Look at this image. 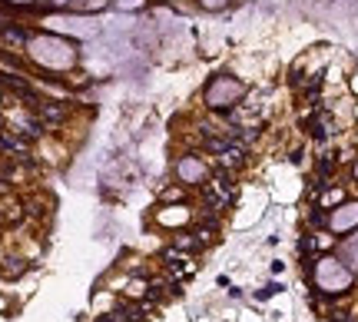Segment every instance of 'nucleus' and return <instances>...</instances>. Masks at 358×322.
I'll list each match as a JSON object with an SVG mask.
<instances>
[{
    "instance_id": "1",
    "label": "nucleus",
    "mask_w": 358,
    "mask_h": 322,
    "mask_svg": "<svg viewBox=\"0 0 358 322\" xmlns=\"http://www.w3.org/2000/svg\"><path fill=\"white\" fill-rule=\"evenodd\" d=\"M245 96V83H239L236 76H212L206 87V103L212 107V110H219V114H226L229 107H236L239 100Z\"/></svg>"
},
{
    "instance_id": "2",
    "label": "nucleus",
    "mask_w": 358,
    "mask_h": 322,
    "mask_svg": "<svg viewBox=\"0 0 358 322\" xmlns=\"http://www.w3.org/2000/svg\"><path fill=\"white\" fill-rule=\"evenodd\" d=\"M30 50H34V57H37L40 63L57 67V70L70 67L76 60V47H70L67 40H57V37H37L30 43Z\"/></svg>"
},
{
    "instance_id": "3",
    "label": "nucleus",
    "mask_w": 358,
    "mask_h": 322,
    "mask_svg": "<svg viewBox=\"0 0 358 322\" xmlns=\"http://www.w3.org/2000/svg\"><path fill=\"white\" fill-rule=\"evenodd\" d=\"M348 269H342L335 259H322L319 263V283L325 292H345L348 289Z\"/></svg>"
},
{
    "instance_id": "4",
    "label": "nucleus",
    "mask_w": 358,
    "mask_h": 322,
    "mask_svg": "<svg viewBox=\"0 0 358 322\" xmlns=\"http://www.w3.org/2000/svg\"><path fill=\"white\" fill-rule=\"evenodd\" d=\"M176 170H179V180L189 183V186H196V183H203V180H206V163H203L199 156H183Z\"/></svg>"
},
{
    "instance_id": "5",
    "label": "nucleus",
    "mask_w": 358,
    "mask_h": 322,
    "mask_svg": "<svg viewBox=\"0 0 358 322\" xmlns=\"http://www.w3.org/2000/svg\"><path fill=\"white\" fill-rule=\"evenodd\" d=\"M355 223H358V203H345V206H339L328 216V226L332 229H348Z\"/></svg>"
},
{
    "instance_id": "6",
    "label": "nucleus",
    "mask_w": 358,
    "mask_h": 322,
    "mask_svg": "<svg viewBox=\"0 0 358 322\" xmlns=\"http://www.w3.org/2000/svg\"><path fill=\"white\" fill-rule=\"evenodd\" d=\"M120 322H146L143 319V309H133V305H120Z\"/></svg>"
},
{
    "instance_id": "7",
    "label": "nucleus",
    "mask_w": 358,
    "mask_h": 322,
    "mask_svg": "<svg viewBox=\"0 0 358 322\" xmlns=\"http://www.w3.org/2000/svg\"><path fill=\"white\" fill-rule=\"evenodd\" d=\"M40 114L47 116V120H63V110H60V107H54V103H40Z\"/></svg>"
},
{
    "instance_id": "8",
    "label": "nucleus",
    "mask_w": 358,
    "mask_h": 322,
    "mask_svg": "<svg viewBox=\"0 0 358 322\" xmlns=\"http://www.w3.org/2000/svg\"><path fill=\"white\" fill-rule=\"evenodd\" d=\"M199 3H203L206 10H223V7H226L229 0H199Z\"/></svg>"
},
{
    "instance_id": "9",
    "label": "nucleus",
    "mask_w": 358,
    "mask_h": 322,
    "mask_svg": "<svg viewBox=\"0 0 358 322\" xmlns=\"http://www.w3.org/2000/svg\"><path fill=\"white\" fill-rule=\"evenodd\" d=\"M116 7H123V10H136V7H143V0H116Z\"/></svg>"
},
{
    "instance_id": "10",
    "label": "nucleus",
    "mask_w": 358,
    "mask_h": 322,
    "mask_svg": "<svg viewBox=\"0 0 358 322\" xmlns=\"http://www.w3.org/2000/svg\"><path fill=\"white\" fill-rule=\"evenodd\" d=\"M179 196H183V190H166L163 193V200H179Z\"/></svg>"
},
{
    "instance_id": "11",
    "label": "nucleus",
    "mask_w": 358,
    "mask_h": 322,
    "mask_svg": "<svg viewBox=\"0 0 358 322\" xmlns=\"http://www.w3.org/2000/svg\"><path fill=\"white\" fill-rule=\"evenodd\" d=\"M342 196H345V193H342V190H335V193H328V196H325V203H335V200H342Z\"/></svg>"
},
{
    "instance_id": "12",
    "label": "nucleus",
    "mask_w": 358,
    "mask_h": 322,
    "mask_svg": "<svg viewBox=\"0 0 358 322\" xmlns=\"http://www.w3.org/2000/svg\"><path fill=\"white\" fill-rule=\"evenodd\" d=\"M352 90H355V94H358V74L352 76Z\"/></svg>"
},
{
    "instance_id": "13",
    "label": "nucleus",
    "mask_w": 358,
    "mask_h": 322,
    "mask_svg": "<svg viewBox=\"0 0 358 322\" xmlns=\"http://www.w3.org/2000/svg\"><path fill=\"white\" fill-rule=\"evenodd\" d=\"M352 173H355V180H358V163H355V170H352Z\"/></svg>"
}]
</instances>
